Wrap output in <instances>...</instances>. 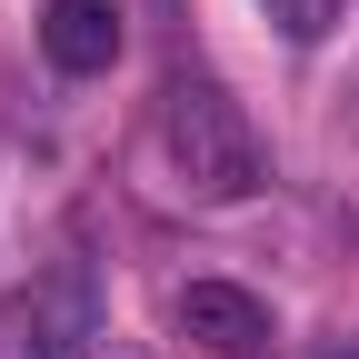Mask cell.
Returning a JSON list of instances; mask_svg holds the SVG:
<instances>
[{
	"label": "cell",
	"instance_id": "6da1fadb",
	"mask_svg": "<svg viewBox=\"0 0 359 359\" xmlns=\"http://www.w3.org/2000/svg\"><path fill=\"white\" fill-rule=\"evenodd\" d=\"M160 150L180 170V190L190 200H250L259 190V140H250V120L240 100L219 80H170V100H160Z\"/></svg>",
	"mask_w": 359,
	"mask_h": 359
},
{
	"label": "cell",
	"instance_id": "7a4b0ae2",
	"mask_svg": "<svg viewBox=\"0 0 359 359\" xmlns=\"http://www.w3.org/2000/svg\"><path fill=\"white\" fill-rule=\"evenodd\" d=\"M90 339H100V299H90V269H50L20 320H11V359H90Z\"/></svg>",
	"mask_w": 359,
	"mask_h": 359
},
{
	"label": "cell",
	"instance_id": "3957f363",
	"mask_svg": "<svg viewBox=\"0 0 359 359\" xmlns=\"http://www.w3.org/2000/svg\"><path fill=\"white\" fill-rule=\"evenodd\" d=\"M180 330H190L210 359H259L269 339H280L269 309H259L250 290H230V280H190V290H180Z\"/></svg>",
	"mask_w": 359,
	"mask_h": 359
},
{
	"label": "cell",
	"instance_id": "277c9868",
	"mask_svg": "<svg viewBox=\"0 0 359 359\" xmlns=\"http://www.w3.org/2000/svg\"><path fill=\"white\" fill-rule=\"evenodd\" d=\"M40 60L70 80H100L120 60V0H50L40 11Z\"/></svg>",
	"mask_w": 359,
	"mask_h": 359
},
{
	"label": "cell",
	"instance_id": "5b68a950",
	"mask_svg": "<svg viewBox=\"0 0 359 359\" xmlns=\"http://www.w3.org/2000/svg\"><path fill=\"white\" fill-rule=\"evenodd\" d=\"M259 11H269V30H280V40H330L349 0H259Z\"/></svg>",
	"mask_w": 359,
	"mask_h": 359
}]
</instances>
